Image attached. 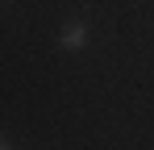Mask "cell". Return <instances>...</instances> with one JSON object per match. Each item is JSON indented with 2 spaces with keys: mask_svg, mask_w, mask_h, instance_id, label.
<instances>
[{
  "mask_svg": "<svg viewBox=\"0 0 154 150\" xmlns=\"http://www.w3.org/2000/svg\"><path fill=\"white\" fill-rule=\"evenodd\" d=\"M0 150H4V142H0Z\"/></svg>",
  "mask_w": 154,
  "mask_h": 150,
  "instance_id": "cell-2",
  "label": "cell"
},
{
  "mask_svg": "<svg viewBox=\"0 0 154 150\" xmlns=\"http://www.w3.org/2000/svg\"><path fill=\"white\" fill-rule=\"evenodd\" d=\"M83 42H88V25H83V21H67V25H63V46H67V50H79Z\"/></svg>",
  "mask_w": 154,
  "mask_h": 150,
  "instance_id": "cell-1",
  "label": "cell"
}]
</instances>
